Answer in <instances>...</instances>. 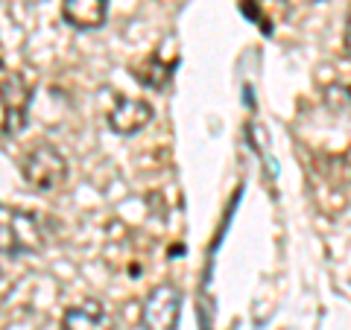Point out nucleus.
Listing matches in <instances>:
<instances>
[{"label": "nucleus", "mask_w": 351, "mask_h": 330, "mask_svg": "<svg viewBox=\"0 0 351 330\" xmlns=\"http://www.w3.org/2000/svg\"><path fill=\"white\" fill-rule=\"evenodd\" d=\"M173 68H176V62H161L158 59V53H152V56H147L144 62L135 68V79L141 85H147V88H164L170 82V76H173Z\"/></svg>", "instance_id": "obj_8"}, {"label": "nucleus", "mask_w": 351, "mask_h": 330, "mask_svg": "<svg viewBox=\"0 0 351 330\" xmlns=\"http://www.w3.org/2000/svg\"><path fill=\"white\" fill-rule=\"evenodd\" d=\"M152 120V105L144 100H135V97H114V108L108 112V126L117 135H135L144 126H149Z\"/></svg>", "instance_id": "obj_5"}, {"label": "nucleus", "mask_w": 351, "mask_h": 330, "mask_svg": "<svg viewBox=\"0 0 351 330\" xmlns=\"http://www.w3.org/2000/svg\"><path fill=\"white\" fill-rule=\"evenodd\" d=\"M62 330H112V316H108L103 301L85 299L64 310Z\"/></svg>", "instance_id": "obj_6"}, {"label": "nucleus", "mask_w": 351, "mask_h": 330, "mask_svg": "<svg viewBox=\"0 0 351 330\" xmlns=\"http://www.w3.org/2000/svg\"><path fill=\"white\" fill-rule=\"evenodd\" d=\"M346 50L351 53V9H348V15H346Z\"/></svg>", "instance_id": "obj_9"}, {"label": "nucleus", "mask_w": 351, "mask_h": 330, "mask_svg": "<svg viewBox=\"0 0 351 330\" xmlns=\"http://www.w3.org/2000/svg\"><path fill=\"white\" fill-rule=\"evenodd\" d=\"M182 310V292L176 283H158L152 287L144 307H141V325L144 330H176Z\"/></svg>", "instance_id": "obj_3"}, {"label": "nucleus", "mask_w": 351, "mask_h": 330, "mask_svg": "<svg viewBox=\"0 0 351 330\" xmlns=\"http://www.w3.org/2000/svg\"><path fill=\"white\" fill-rule=\"evenodd\" d=\"M47 243V231L44 219L36 211L27 207H6L3 214V255L21 257V255H36Z\"/></svg>", "instance_id": "obj_1"}, {"label": "nucleus", "mask_w": 351, "mask_h": 330, "mask_svg": "<svg viewBox=\"0 0 351 330\" xmlns=\"http://www.w3.org/2000/svg\"><path fill=\"white\" fill-rule=\"evenodd\" d=\"M108 18V0H62V21L76 29H97Z\"/></svg>", "instance_id": "obj_7"}, {"label": "nucleus", "mask_w": 351, "mask_h": 330, "mask_svg": "<svg viewBox=\"0 0 351 330\" xmlns=\"http://www.w3.org/2000/svg\"><path fill=\"white\" fill-rule=\"evenodd\" d=\"M21 175L38 193H50L68 181V161L53 144H36L21 158Z\"/></svg>", "instance_id": "obj_2"}, {"label": "nucleus", "mask_w": 351, "mask_h": 330, "mask_svg": "<svg viewBox=\"0 0 351 330\" xmlns=\"http://www.w3.org/2000/svg\"><path fill=\"white\" fill-rule=\"evenodd\" d=\"M299 3H313V0H299Z\"/></svg>", "instance_id": "obj_10"}, {"label": "nucleus", "mask_w": 351, "mask_h": 330, "mask_svg": "<svg viewBox=\"0 0 351 330\" xmlns=\"http://www.w3.org/2000/svg\"><path fill=\"white\" fill-rule=\"evenodd\" d=\"M29 100H32V91L24 82V76L6 71L3 73V138L6 140H12L27 126Z\"/></svg>", "instance_id": "obj_4"}]
</instances>
